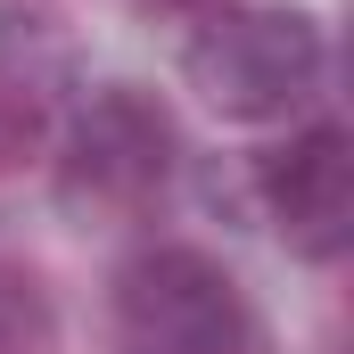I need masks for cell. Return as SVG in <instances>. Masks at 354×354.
<instances>
[{"label": "cell", "instance_id": "6da1fadb", "mask_svg": "<svg viewBox=\"0 0 354 354\" xmlns=\"http://www.w3.org/2000/svg\"><path fill=\"white\" fill-rule=\"evenodd\" d=\"M174 115L140 83H107L58 140V206L75 223H140L174 181Z\"/></svg>", "mask_w": 354, "mask_h": 354}, {"label": "cell", "instance_id": "7a4b0ae2", "mask_svg": "<svg viewBox=\"0 0 354 354\" xmlns=\"http://www.w3.org/2000/svg\"><path fill=\"white\" fill-rule=\"evenodd\" d=\"M322 25L305 8H214L181 41L189 91L231 115V124H272L322 91Z\"/></svg>", "mask_w": 354, "mask_h": 354}, {"label": "cell", "instance_id": "3957f363", "mask_svg": "<svg viewBox=\"0 0 354 354\" xmlns=\"http://www.w3.org/2000/svg\"><path fill=\"white\" fill-rule=\"evenodd\" d=\"M115 346L124 354H256L239 280L206 248H140L115 272Z\"/></svg>", "mask_w": 354, "mask_h": 354}, {"label": "cell", "instance_id": "277c9868", "mask_svg": "<svg viewBox=\"0 0 354 354\" xmlns=\"http://www.w3.org/2000/svg\"><path fill=\"white\" fill-rule=\"evenodd\" d=\"M280 239L305 256V264H338L354 248V140L346 124H305L288 149H272L256 165Z\"/></svg>", "mask_w": 354, "mask_h": 354}, {"label": "cell", "instance_id": "5b68a950", "mask_svg": "<svg viewBox=\"0 0 354 354\" xmlns=\"http://www.w3.org/2000/svg\"><path fill=\"white\" fill-rule=\"evenodd\" d=\"M0 354H58V305L25 264H0Z\"/></svg>", "mask_w": 354, "mask_h": 354}, {"label": "cell", "instance_id": "8992f818", "mask_svg": "<svg viewBox=\"0 0 354 354\" xmlns=\"http://www.w3.org/2000/svg\"><path fill=\"white\" fill-rule=\"evenodd\" d=\"M50 132V99L25 66H0V174H17Z\"/></svg>", "mask_w": 354, "mask_h": 354}, {"label": "cell", "instance_id": "52a82bcc", "mask_svg": "<svg viewBox=\"0 0 354 354\" xmlns=\"http://www.w3.org/2000/svg\"><path fill=\"white\" fill-rule=\"evenodd\" d=\"M140 8H198V0H140Z\"/></svg>", "mask_w": 354, "mask_h": 354}]
</instances>
